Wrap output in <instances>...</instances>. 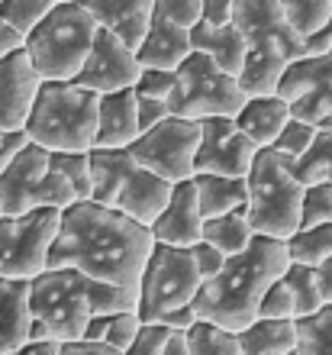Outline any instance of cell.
<instances>
[{"label": "cell", "instance_id": "cell-1", "mask_svg": "<svg viewBox=\"0 0 332 355\" xmlns=\"http://www.w3.org/2000/svg\"><path fill=\"white\" fill-rule=\"evenodd\" d=\"M152 245L155 236L146 223L87 197L62 207L46 268H74L87 278L139 291Z\"/></svg>", "mask_w": 332, "mask_h": 355}, {"label": "cell", "instance_id": "cell-2", "mask_svg": "<svg viewBox=\"0 0 332 355\" xmlns=\"http://www.w3.org/2000/svg\"><path fill=\"white\" fill-rule=\"evenodd\" d=\"M139 291L87 278L74 268H46L29 278V339H78L94 313L136 310Z\"/></svg>", "mask_w": 332, "mask_h": 355}, {"label": "cell", "instance_id": "cell-3", "mask_svg": "<svg viewBox=\"0 0 332 355\" xmlns=\"http://www.w3.org/2000/svg\"><path fill=\"white\" fill-rule=\"evenodd\" d=\"M290 265L284 239L255 233L242 252L229 255L210 281L197 288L191 307L197 317L213 320L220 327L239 333L259 317V300L274 278Z\"/></svg>", "mask_w": 332, "mask_h": 355}, {"label": "cell", "instance_id": "cell-4", "mask_svg": "<svg viewBox=\"0 0 332 355\" xmlns=\"http://www.w3.org/2000/svg\"><path fill=\"white\" fill-rule=\"evenodd\" d=\"M232 23L245 39V94H274L284 68L304 55V36L284 19L277 0H232Z\"/></svg>", "mask_w": 332, "mask_h": 355}, {"label": "cell", "instance_id": "cell-5", "mask_svg": "<svg viewBox=\"0 0 332 355\" xmlns=\"http://www.w3.org/2000/svg\"><path fill=\"white\" fill-rule=\"evenodd\" d=\"M97 101L101 94L74 81H42L26 116L29 142L49 152H91L97 136Z\"/></svg>", "mask_w": 332, "mask_h": 355}, {"label": "cell", "instance_id": "cell-6", "mask_svg": "<svg viewBox=\"0 0 332 355\" xmlns=\"http://www.w3.org/2000/svg\"><path fill=\"white\" fill-rule=\"evenodd\" d=\"M97 36V19L81 0H58L26 36L29 62L42 81H71Z\"/></svg>", "mask_w": 332, "mask_h": 355}, {"label": "cell", "instance_id": "cell-7", "mask_svg": "<svg viewBox=\"0 0 332 355\" xmlns=\"http://www.w3.org/2000/svg\"><path fill=\"white\" fill-rule=\"evenodd\" d=\"M91 200L123 210L139 223L152 226L171 197V181L142 168L130 149H91Z\"/></svg>", "mask_w": 332, "mask_h": 355}, {"label": "cell", "instance_id": "cell-8", "mask_svg": "<svg viewBox=\"0 0 332 355\" xmlns=\"http://www.w3.org/2000/svg\"><path fill=\"white\" fill-rule=\"evenodd\" d=\"M249 200H245V216H249L252 233L287 239L300 226V204H304V184L294 178L290 162L281 159L274 149H259L252 162L249 175Z\"/></svg>", "mask_w": 332, "mask_h": 355}, {"label": "cell", "instance_id": "cell-9", "mask_svg": "<svg viewBox=\"0 0 332 355\" xmlns=\"http://www.w3.org/2000/svg\"><path fill=\"white\" fill-rule=\"evenodd\" d=\"M249 94L242 91L239 78L226 75L210 55L191 52L175 68V87L168 94V110L187 120L203 116H236Z\"/></svg>", "mask_w": 332, "mask_h": 355}, {"label": "cell", "instance_id": "cell-10", "mask_svg": "<svg viewBox=\"0 0 332 355\" xmlns=\"http://www.w3.org/2000/svg\"><path fill=\"white\" fill-rule=\"evenodd\" d=\"M78 200L65 178L55 171L49 149L26 142L0 175V214H29L39 207H68Z\"/></svg>", "mask_w": 332, "mask_h": 355}, {"label": "cell", "instance_id": "cell-11", "mask_svg": "<svg viewBox=\"0 0 332 355\" xmlns=\"http://www.w3.org/2000/svg\"><path fill=\"white\" fill-rule=\"evenodd\" d=\"M200 288L194 252L187 245L155 243L139 278V320H158L161 313L191 304Z\"/></svg>", "mask_w": 332, "mask_h": 355}, {"label": "cell", "instance_id": "cell-12", "mask_svg": "<svg viewBox=\"0 0 332 355\" xmlns=\"http://www.w3.org/2000/svg\"><path fill=\"white\" fill-rule=\"evenodd\" d=\"M62 207H39L29 214H0V278H36L49 265Z\"/></svg>", "mask_w": 332, "mask_h": 355}, {"label": "cell", "instance_id": "cell-13", "mask_svg": "<svg viewBox=\"0 0 332 355\" xmlns=\"http://www.w3.org/2000/svg\"><path fill=\"white\" fill-rule=\"evenodd\" d=\"M200 146V120L168 113L161 123L148 126L126 146L142 168L155 171L171 184L194 178V155Z\"/></svg>", "mask_w": 332, "mask_h": 355}, {"label": "cell", "instance_id": "cell-14", "mask_svg": "<svg viewBox=\"0 0 332 355\" xmlns=\"http://www.w3.org/2000/svg\"><path fill=\"white\" fill-rule=\"evenodd\" d=\"M290 103V116L320 123L332 116V49L323 55H300L284 68L274 87Z\"/></svg>", "mask_w": 332, "mask_h": 355}, {"label": "cell", "instance_id": "cell-15", "mask_svg": "<svg viewBox=\"0 0 332 355\" xmlns=\"http://www.w3.org/2000/svg\"><path fill=\"white\" fill-rule=\"evenodd\" d=\"M259 146L236 126L232 116H203L200 120V146L194 155L197 171H213V175L245 178L255 162Z\"/></svg>", "mask_w": 332, "mask_h": 355}, {"label": "cell", "instance_id": "cell-16", "mask_svg": "<svg viewBox=\"0 0 332 355\" xmlns=\"http://www.w3.org/2000/svg\"><path fill=\"white\" fill-rule=\"evenodd\" d=\"M139 71V55L136 49L126 46L116 33L110 29L97 26V36L91 42V52L84 58L81 71L71 78L74 85L87 87V91H97V94H110V91H123V87H132L136 85Z\"/></svg>", "mask_w": 332, "mask_h": 355}, {"label": "cell", "instance_id": "cell-17", "mask_svg": "<svg viewBox=\"0 0 332 355\" xmlns=\"http://www.w3.org/2000/svg\"><path fill=\"white\" fill-rule=\"evenodd\" d=\"M42 78L29 62L26 49L0 58V130H23L39 94Z\"/></svg>", "mask_w": 332, "mask_h": 355}, {"label": "cell", "instance_id": "cell-18", "mask_svg": "<svg viewBox=\"0 0 332 355\" xmlns=\"http://www.w3.org/2000/svg\"><path fill=\"white\" fill-rule=\"evenodd\" d=\"M200 226H203V214L197 204V187L194 181H177L171 184V197L161 207V214L152 220V236L155 243H171V245H191L200 243Z\"/></svg>", "mask_w": 332, "mask_h": 355}, {"label": "cell", "instance_id": "cell-19", "mask_svg": "<svg viewBox=\"0 0 332 355\" xmlns=\"http://www.w3.org/2000/svg\"><path fill=\"white\" fill-rule=\"evenodd\" d=\"M136 136H139L136 91L123 87V91L101 94V101H97V136H94V146L97 149H126Z\"/></svg>", "mask_w": 332, "mask_h": 355}, {"label": "cell", "instance_id": "cell-20", "mask_svg": "<svg viewBox=\"0 0 332 355\" xmlns=\"http://www.w3.org/2000/svg\"><path fill=\"white\" fill-rule=\"evenodd\" d=\"M81 3L94 13L97 26L116 33L132 49H139L155 13V0H81Z\"/></svg>", "mask_w": 332, "mask_h": 355}, {"label": "cell", "instance_id": "cell-21", "mask_svg": "<svg viewBox=\"0 0 332 355\" xmlns=\"http://www.w3.org/2000/svg\"><path fill=\"white\" fill-rule=\"evenodd\" d=\"M191 49L210 55L226 75H242L245 68V39L236 23H203L197 19L191 26Z\"/></svg>", "mask_w": 332, "mask_h": 355}, {"label": "cell", "instance_id": "cell-22", "mask_svg": "<svg viewBox=\"0 0 332 355\" xmlns=\"http://www.w3.org/2000/svg\"><path fill=\"white\" fill-rule=\"evenodd\" d=\"M29 278H0V355H17L29 339Z\"/></svg>", "mask_w": 332, "mask_h": 355}, {"label": "cell", "instance_id": "cell-23", "mask_svg": "<svg viewBox=\"0 0 332 355\" xmlns=\"http://www.w3.org/2000/svg\"><path fill=\"white\" fill-rule=\"evenodd\" d=\"M191 52H194L191 49V29L177 26V23H168V19L152 13V23H148L146 36H142V42L136 49L139 65L177 68Z\"/></svg>", "mask_w": 332, "mask_h": 355}, {"label": "cell", "instance_id": "cell-24", "mask_svg": "<svg viewBox=\"0 0 332 355\" xmlns=\"http://www.w3.org/2000/svg\"><path fill=\"white\" fill-rule=\"evenodd\" d=\"M232 120L259 149H265L274 142L281 126L290 120V103L277 94H249Z\"/></svg>", "mask_w": 332, "mask_h": 355}, {"label": "cell", "instance_id": "cell-25", "mask_svg": "<svg viewBox=\"0 0 332 355\" xmlns=\"http://www.w3.org/2000/svg\"><path fill=\"white\" fill-rule=\"evenodd\" d=\"M236 336H239L242 355H294V349H297L294 320L255 317Z\"/></svg>", "mask_w": 332, "mask_h": 355}, {"label": "cell", "instance_id": "cell-26", "mask_svg": "<svg viewBox=\"0 0 332 355\" xmlns=\"http://www.w3.org/2000/svg\"><path fill=\"white\" fill-rule=\"evenodd\" d=\"M197 187V204H200L203 216H216L236 207H245L249 200V187L245 178H229V175H213V171H197L194 178Z\"/></svg>", "mask_w": 332, "mask_h": 355}, {"label": "cell", "instance_id": "cell-27", "mask_svg": "<svg viewBox=\"0 0 332 355\" xmlns=\"http://www.w3.org/2000/svg\"><path fill=\"white\" fill-rule=\"evenodd\" d=\"M290 171L300 184H316V181H332V116L316 123V132L304 155L290 162Z\"/></svg>", "mask_w": 332, "mask_h": 355}, {"label": "cell", "instance_id": "cell-28", "mask_svg": "<svg viewBox=\"0 0 332 355\" xmlns=\"http://www.w3.org/2000/svg\"><path fill=\"white\" fill-rule=\"evenodd\" d=\"M252 236L255 233H252V226H249L245 207H236V210H226V214H216V216H203L200 239L213 243L222 255L242 252L252 243Z\"/></svg>", "mask_w": 332, "mask_h": 355}, {"label": "cell", "instance_id": "cell-29", "mask_svg": "<svg viewBox=\"0 0 332 355\" xmlns=\"http://www.w3.org/2000/svg\"><path fill=\"white\" fill-rule=\"evenodd\" d=\"M294 355H332V304H323L306 317H294Z\"/></svg>", "mask_w": 332, "mask_h": 355}, {"label": "cell", "instance_id": "cell-30", "mask_svg": "<svg viewBox=\"0 0 332 355\" xmlns=\"http://www.w3.org/2000/svg\"><path fill=\"white\" fill-rule=\"evenodd\" d=\"M290 262L300 265H320L323 259L332 255V223H316V226H300L284 239Z\"/></svg>", "mask_w": 332, "mask_h": 355}, {"label": "cell", "instance_id": "cell-31", "mask_svg": "<svg viewBox=\"0 0 332 355\" xmlns=\"http://www.w3.org/2000/svg\"><path fill=\"white\" fill-rule=\"evenodd\" d=\"M187 352L191 355H242L239 336L232 329L213 323V320L197 317L187 327Z\"/></svg>", "mask_w": 332, "mask_h": 355}, {"label": "cell", "instance_id": "cell-32", "mask_svg": "<svg viewBox=\"0 0 332 355\" xmlns=\"http://www.w3.org/2000/svg\"><path fill=\"white\" fill-rule=\"evenodd\" d=\"M284 281L290 284V294H294V310L297 317H306L326 304L323 291H320V281H316V268L313 265H300L290 262L284 268Z\"/></svg>", "mask_w": 332, "mask_h": 355}, {"label": "cell", "instance_id": "cell-33", "mask_svg": "<svg viewBox=\"0 0 332 355\" xmlns=\"http://www.w3.org/2000/svg\"><path fill=\"white\" fill-rule=\"evenodd\" d=\"M49 159L55 165V171L71 184L78 200H87L94 187L91 178V152H49Z\"/></svg>", "mask_w": 332, "mask_h": 355}, {"label": "cell", "instance_id": "cell-34", "mask_svg": "<svg viewBox=\"0 0 332 355\" xmlns=\"http://www.w3.org/2000/svg\"><path fill=\"white\" fill-rule=\"evenodd\" d=\"M277 7L300 36L320 29L332 17V0H277Z\"/></svg>", "mask_w": 332, "mask_h": 355}, {"label": "cell", "instance_id": "cell-35", "mask_svg": "<svg viewBox=\"0 0 332 355\" xmlns=\"http://www.w3.org/2000/svg\"><path fill=\"white\" fill-rule=\"evenodd\" d=\"M52 7H55V0H0V19H7L17 33L29 36Z\"/></svg>", "mask_w": 332, "mask_h": 355}, {"label": "cell", "instance_id": "cell-36", "mask_svg": "<svg viewBox=\"0 0 332 355\" xmlns=\"http://www.w3.org/2000/svg\"><path fill=\"white\" fill-rule=\"evenodd\" d=\"M316 132V123H306L300 120V116H290V120L281 126V132L274 136V142L268 146V149H274L281 159L294 162L297 155H304L306 146H310V139H313Z\"/></svg>", "mask_w": 332, "mask_h": 355}, {"label": "cell", "instance_id": "cell-37", "mask_svg": "<svg viewBox=\"0 0 332 355\" xmlns=\"http://www.w3.org/2000/svg\"><path fill=\"white\" fill-rule=\"evenodd\" d=\"M332 223V181L304 184V204H300V226ZM297 226V230H300Z\"/></svg>", "mask_w": 332, "mask_h": 355}, {"label": "cell", "instance_id": "cell-38", "mask_svg": "<svg viewBox=\"0 0 332 355\" xmlns=\"http://www.w3.org/2000/svg\"><path fill=\"white\" fill-rule=\"evenodd\" d=\"M259 317H277V320H294L297 310H294V294H290V284L281 278H274L271 284L265 288L259 300Z\"/></svg>", "mask_w": 332, "mask_h": 355}, {"label": "cell", "instance_id": "cell-39", "mask_svg": "<svg viewBox=\"0 0 332 355\" xmlns=\"http://www.w3.org/2000/svg\"><path fill=\"white\" fill-rule=\"evenodd\" d=\"M168 333H171V327H165V323H158V320H142L126 352H132V355H161L165 352V343H168Z\"/></svg>", "mask_w": 332, "mask_h": 355}, {"label": "cell", "instance_id": "cell-40", "mask_svg": "<svg viewBox=\"0 0 332 355\" xmlns=\"http://www.w3.org/2000/svg\"><path fill=\"white\" fill-rule=\"evenodd\" d=\"M171 87H175V68L142 65V71H139L132 91H136V94H146V97H161V101H168Z\"/></svg>", "mask_w": 332, "mask_h": 355}, {"label": "cell", "instance_id": "cell-41", "mask_svg": "<svg viewBox=\"0 0 332 355\" xmlns=\"http://www.w3.org/2000/svg\"><path fill=\"white\" fill-rule=\"evenodd\" d=\"M139 313L136 310H120V313H113L110 317V327H107V333H103V339L110 343L116 352H126L130 349V343H132V336H136V329H139Z\"/></svg>", "mask_w": 332, "mask_h": 355}, {"label": "cell", "instance_id": "cell-42", "mask_svg": "<svg viewBox=\"0 0 332 355\" xmlns=\"http://www.w3.org/2000/svg\"><path fill=\"white\" fill-rule=\"evenodd\" d=\"M200 7L203 0H155V17L191 29L200 19Z\"/></svg>", "mask_w": 332, "mask_h": 355}, {"label": "cell", "instance_id": "cell-43", "mask_svg": "<svg viewBox=\"0 0 332 355\" xmlns=\"http://www.w3.org/2000/svg\"><path fill=\"white\" fill-rule=\"evenodd\" d=\"M191 252H194L197 271H200V284H203V281H210L213 275L226 265V259H229V255H222L220 249H216L213 243H207V239H200V243L191 245Z\"/></svg>", "mask_w": 332, "mask_h": 355}, {"label": "cell", "instance_id": "cell-44", "mask_svg": "<svg viewBox=\"0 0 332 355\" xmlns=\"http://www.w3.org/2000/svg\"><path fill=\"white\" fill-rule=\"evenodd\" d=\"M168 101L161 97H146V94H136V120H139V132L148 130V126H155L168 116Z\"/></svg>", "mask_w": 332, "mask_h": 355}, {"label": "cell", "instance_id": "cell-45", "mask_svg": "<svg viewBox=\"0 0 332 355\" xmlns=\"http://www.w3.org/2000/svg\"><path fill=\"white\" fill-rule=\"evenodd\" d=\"M62 355H120L107 339H91V336H78L62 343Z\"/></svg>", "mask_w": 332, "mask_h": 355}, {"label": "cell", "instance_id": "cell-46", "mask_svg": "<svg viewBox=\"0 0 332 355\" xmlns=\"http://www.w3.org/2000/svg\"><path fill=\"white\" fill-rule=\"evenodd\" d=\"M26 142H29L26 130H0V175H3V168L10 165V159H13Z\"/></svg>", "mask_w": 332, "mask_h": 355}, {"label": "cell", "instance_id": "cell-47", "mask_svg": "<svg viewBox=\"0 0 332 355\" xmlns=\"http://www.w3.org/2000/svg\"><path fill=\"white\" fill-rule=\"evenodd\" d=\"M329 49H332V17L326 19L320 29H313V33L304 36V55H323Z\"/></svg>", "mask_w": 332, "mask_h": 355}, {"label": "cell", "instance_id": "cell-48", "mask_svg": "<svg viewBox=\"0 0 332 355\" xmlns=\"http://www.w3.org/2000/svg\"><path fill=\"white\" fill-rule=\"evenodd\" d=\"M200 19L203 23H229L232 19V0H203Z\"/></svg>", "mask_w": 332, "mask_h": 355}, {"label": "cell", "instance_id": "cell-49", "mask_svg": "<svg viewBox=\"0 0 332 355\" xmlns=\"http://www.w3.org/2000/svg\"><path fill=\"white\" fill-rule=\"evenodd\" d=\"M17 355H62V343H58V339H49V336L26 339Z\"/></svg>", "mask_w": 332, "mask_h": 355}, {"label": "cell", "instance_id": "cell-50", "mask_svg": "<svg viewBox=\"0 0 332 355\" xmlns=\"http://www.w3.org/2000/svg\"><path fill=\"white\" fill-rule=\"evenodd\" d=\"M194 320H197L194 307H191V304H184V307H175V310H168V313H161V317H158V323H165V327H171V329H187Z\"/></svg>", "mask_w": 332, "mask_h": 355}, {"label": "cell", "instance_id": "cell-51", "mask_svg": "<svg viewBox=\"0 0 332 355\" xmlns=\"http://www.w3.org/2000/svg\"><path fill=\"white\" fill-rule=\"evenodd\" d=\"M23 42H26V36L17 33L7 19H0V58L10 55V52H17V49H23Z\"/></svg>", "mask_w": 332, "mask_h": 355}, {"label": "cell", "instance_id": "cell-52", "mask_svg": "<svg viewBox=\"0 0 332 355\" xmlns=\"http://www.w3.org/2000/svg\"><path fill=\"white\" fill-rule=\"evenodd\" d=\"M316 281H320V291H323V300L332 304V255L323 259V262L316 265Z\"/></svg>", "mask_w": 332, "mask_h": 355}, {"label": "cell", "instance_id": "cell-53", "mask_svg": "<svg viewBox=\"0 0 332 355\" xmlns=\"http://www.w3.org/2000/svg\"><path fill=\"white\" fill-rule=\"evenodd\" d=\"M161 355H191L187 352V329H171Z\"/></svg>", "mask_w": 332, "mask_h": 355}, {"label": "cell", "instance_id": "cell-54", "mask_svg": "<svg viewBox=\"0 0 332 355\" xmlns=\"http://www.w3.org/2000/svg\"><path fill=\"white\" fill-rule=\"evenodd\" d=\"M55 3H58V0H55Z\"/></svg>", "mask_w": 332, "mask_h": 355}]
</instances>
